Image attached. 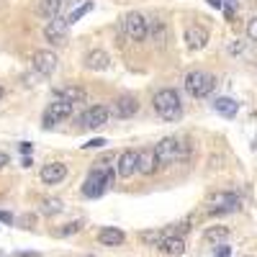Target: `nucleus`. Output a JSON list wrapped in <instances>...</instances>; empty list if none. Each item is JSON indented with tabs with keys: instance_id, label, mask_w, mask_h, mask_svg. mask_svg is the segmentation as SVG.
Masks as SVG:
<instances>
[{
	"instance_id": "1",
	"label": "nucleus",
	"mask_w": 257,
	"mask_h": 257,
	"mask_svg": "<svg viewBox=\"0 0 257 257\" xmlns=\"http://www.w3.org/2000/svg\"><path fill=\"white\" fill-rule=\"evenodd\" d=\"M152 105H155V111L162 121H178L183 116V103H180V95L178 90L173 88H162L155 93L152 98Z\"/></svg>"
},
{
	"instance_id": "2",
	"label": "nucleus",
	"mask_w": 257,
	"mask_h": 257,
	"mask_svg": "<svg viewBox=\"0 0 257 257\" xmlns=\"http://www.w3.org/2000/svg\"><path fill=\"white\" fill-rule=\"evenodd\" d=\"M155 157H157V165H173V162H180V160H188V144L180 142L178 137H167L162 139L160 144H155Z\"/></svg>"
},
{
	"instance_id": "3",
	"label": "nucleus",
	"mask_w": 257,
	"mask_h": 257,
	"mask_svg": "<svg viewBox=\"0 0 257 257\" xmlns=\"http://www.w3.org/2000/svg\"><path fill=\"white\" fill-rule=\"evenodd\" d=\"M111 183H113V173L108 167H95V170H90V175L85 178V183H82V196L85 198H100V196H105V190L111 188Z\"/></svg>"
},
{
	"instance_id": "4",
	"label": "nucleus",
	"mask_w": 257,
	"mask_h": 257,
	"mask_svg": "<svg viewBox=\"0 0 257 257\" xmlns=\"http://www.w3.org/2000/svg\"><path fill=\"white\" fill-rule=\"evenodd\" d=\"M213 88H216V77L208 75V72H188L185 75V90L193 95V98H206Z\"/></svg>"
},
{
	"instance_id": "5",
	"label": "nucleus",
	"mask_w": 257,
	"mask_h": 257,
	"mask_svg": "<svg viewBox=\"0 0 257 257\" xmlns=\"http://www.w3.org/2000/svg\"><path fill=\"white\" fill-rule=\"evenodd\" d=\"M72 108H75L72 103L54 98V100L47 105V108H44V116H41V126H44V128H52V126L62 123L64 118H70V116H72Z\"/></svg>"
},
{
	"instance_id": "6",
	"label": "nucleus",
	"mask_w": 257,
	"mask_h": 257,
	"mask_svg": "<svg viewBox=\"0 0 257 257\" xmlns=\"http://www.w3.org/2000/svg\"><path fill=\"white\" fill-rule=\"evenodd\" d=\"M239 208V196L231 190H216L208 196V213H231Z\"/></svg>"
},
{
	"instance_id": "7",
	"label": "nucleus",
	"mask_w": 257,
	"mask_h": 257,
	"mask_svg": "<svg viewBox=\"0 0 257 257\" xmlns=\"http://www.w3.org/2000/svg\"><path fill=\"white\" fill-rule=\"evenodd\" d=\"M123 31L128 39H134V41H144L149 36V21L142 16V13H126L123 18Z\"/></svg>"
},
{
	"instance_id": "8",
	"label": "nucleus",
	"mask_w": 257,
	"mask_h": 257,
	"mask_svg": "<svg viewBox=\"0 0 257 257\" xmlns=\"http://www.w3.org/2000/svg\"><path fill=\"white\" fill-rule=\"evenodd\" d=\"M108 116H111V108H105V105H90V108H85V113L80 116V126L100 128V126H105Z\"/></svg>"
},
{
	"instance_id": "9",
	"label": "nucleus",
	"mask_w": 257,
	"mask_h": 257,
	"mask_svg": "<svg viewBox=\"0 0 257 257\" xmlns=\"http://www.w3.org/2000/svg\"><path fill=\"white\" fill-rule=\"evenodd\" d=\"M31 62H34V70H36L39 75H52V72L57 70V54L49 52V49H39Z\"/></svg>"
},
{
	"instance_id": "10",
	"label": "nucleus",
	"mask_w": 257,
	"mask_h": 257,
	"mask_svg": "<svg viewBox=\"0 0 257 257\" xmlns=\"http://www.w3.org/2000/svg\"><path fill=\"white\" fill-rule=\"evenodd\" d=\"M137 111H139V100H137V95H132V93L118 95V98L113 100V113H116L118 118H128V116H134Z\"/></svg>"
},
{
	"instance_id": "11",
	"label": "nucleus",
	"mask_w": 257,
	"mask_h": 257,
	"mask_svg": "<svg viewBox=\"0 0 257 257\" xmlns=\"http://www.w3.org/2000/svg\"><path fill=\"white\" fill-rule=\"evenodd\" d=\"M64 178H67V165L64 162H49V165H44V170H41V183L44 185H57Z\"/></svg>"
},
{
	"instance_id": "12",
	"label": "nucleus",
	"mask_w": 257,
	"mask_h": 257,
	"mask_svg": "<svg viewBox=\"0 0 257 257\" xmlns=\"http://www.w3.org/2000/svg\"><path fill=\"white\" fill-rule=\"evenodd\" d=\"M208 44V31L203 29V26H198V24H193V26H188L185 29V47L188 49H203Z\"/></svg>"
},
{
	"instance_id": "13",
	"label": "nucleus",
	"mask_w": 257,
	"mask_h": 257,
	"mask_svg": "<svg viewBox=\"0 0 257 257\" xmlns=\"http://www.w3.org/2000/svg\"><path fill=\"white\" fill-rule=\"evenodd\" d=\"M98 242L105 244V247H121L126 242V231L118 229V226H103L98 231Z\"/></svg>"
},
{
	"instance_id": "14",
	"label": "nucleus",
	"mask_w": 257,
	"mask_h": 257,
	"mask_svg": "<svg viewBox=\"0 0 257 257\" xmlns=\"http://www.w3.org/2000/svg\"><path fill=\"white\" fill-rule=\"evenodd\" d=\"M137 149H126V152L118 155V165H116V173L121 178H132L137 173Z\"/></svg>"
},
{
	"instance_id": "15",
	"label": "nucleus",
	"mask_w": 257,
	"mask_h": 257,
	"mask_svg": "<svg viewBox=\"0 0 257 257\" xmlns=\"http://www.w3.org/2000/svg\"><path fill=\"white\" fill-rule=\"evenodd\" d=\"M108 64H111V57H108V52H105V49H90L88 54H85V67L93 70V72L105 70Z\"/></svg>"
},
{
	"instance_id": "16",
	"label": "nucleus",
	"mask_w": 257,
	"mask_h": 257,
	"mask_svg": "<svg viewBox=\"0 0 257 257\" xmlns=\"http://www.w3.org/2000/svg\"><path fill=\"white\" fill-rule=\"evenodd\" d=\"M44 36L52 44H64L67 41V21H49L44 26Z\"/></svg>"
},
{
	"instance_id": "17",
	"label": "nucleus",
	"mask_w": 257,
	"mask_h": 257,
	"mask_svg": "<svg viewBox=\"0 0 257 257\" xmlns=\"http://www.w3.org/2000/svg\"><path fill=\"white\" fill-rule=\"evenodd\" d=\"M157 167H160V165H157V157H155L152 149H144V152L137 155V173H142V175H152Z\"/></svg>"
},
{
	"instance_id": "18",
	"label": "nucleus",
	"mask_w": 257,
	"mask_h": 257,
	"mask_svg": "<svg viewBox=\"0 0 257 257\" xmlns=\"http://www.w3.org/2000/svg\"><path fill=\"white\" fill-rule=\"evenodd\" d=\"M157 249H160L162 254L178 257V254H183V252H185V239H183V237H165V239L157 244Z\"/></svg>"
},
{
	"instance_id": "19",
	"label": "nucleus",
	"mask_w": 257,
	"mask_h": 257,
	"mask_svg": "<svg viewBox=\"0 0 257 257\" xmlns=\"http://www.w3.org/2000/svg\"><path fill=\"white\" fill-rule=\"evenodd\" d=\"M57 98L75 105V103H82L85 98H88V93H85L82 88H77V85H67V88H59V90H57Z\"/></svg>"
},
{
	"instance_id": "20",
	"label": "nucleus",
	"mask_w": 257,
	"mask_h": 257,
	"mask_svg": "<svg viewBox=\"0 0 257 257\" xmlns=\"http://www.w3.org/2000/svg\"><path fill=\"white\" fill-rule=\"evenodd\" d=\"M213 111H216L219 116L231 118V116H237V111H239V103L234 100V98H216V100H213Z\"/></svg>"
},
{
	"instance_id": "21",
	"label": "nucleus",
	"mask_w": 257,
	"mask_h": 257,
	"mask_svg": "<svg viewBox=\"0 0 257 257\" xmlns=\"http://www.w3.org/2000/svg\"><path fill=\"white\" fill-rule=\"evenodd\" d=\"M203 237L208 242H224V239H229V226H211V229H206Z\"/></svg>"
},
{
	"instance_id": "22",
	"label": "nucleus",
	"mask_w": 257,
	"mask_h": 257,
	"mask_svg": "<svg viewBox=\"0 0 257 257\" xmlns=\"http://www.w3.org/2000/svg\"><path fill=\"white\" fill-rule=\"evenodd\" d=\"M39 211L44 213V216H54V213L62 211V201L59 198H44V201H41V206H39Z\"/></svg>"
},
{
	"instance_id": "23",
	"label": "nucleus",
	"mask_w": 257,
	"mask_h": 257,
	"mask_svg": "<svg viewBox=\"0 0 257 257\" xmlns=\"http://www.w3.org/2000/svg\"><path fill=\"white\" fill-rule=\"evenodd\" d=\"M139 239L142 242H147V244H152V247H157L162 239H165V229H152V231H142L139 234Z\"/></svg>"
},
{
	"instance_id": "24",
	"label": "nucleus",
	"mask_w": 257,
	"mask_h": 257,
	"mask_svg": "<svg viewBox=\"0 0 257 257\" xmlns=\"http://www.w3.org/2000/svg\"><path fill=\"white\" fill-rule=\"evenodd\" d=\"M62 3H64V0H41V3H39V11L52 18V16H57V13L62 11Z\"/></svg>"
},
{
	"instance_id": "25",
	"label": "nucleus",
	"mask_w": 257,
	"mask_h": 257,
	"mask_svg": "<svg viewBox=\"0 0 257 257\" xmlns=\"http://www.w3.org/2000/svg\"><path fill=\"white\" fill-rule=\"evenodd\" d=\"M93 11V3H82V6H77V11H72L70 16H67V26L70 24H77V21L82 18V16H88Z\"/></svg>"
},
{
	"instance_id": "26",
	"label": "nucleus",
	"mask_w": 257,
	"mask_h": 257,
	"mask_svg": "<svg viewBox=\"0 0 257 257\" xmlns=\"http://www.w3.org/2000/svg\"><path fill=\"white\" fill-rule=\"evenodd\" d=\"M82 229V221H70V224H64L62 229H57L54 234L57 237H72V234H77Z\"/></svg>"
},
{
	"instance_id": "27",
	"label": "nucleus",
	"mask_w": 257,
	"mask_h": 257,
	"mask_svg": "<svg viewBox=\"0 0 257 257\" xmlns=\"http://www.w3.org/2000/svg\"><path fill=\"white\" fill-rule=\"evenodd\" d=\"M247 36L252 39V41H257V16L249 21V24H247Z\"/></svg>"
},
{
	"instance_id": "28",
	"label": "nucleus",
	"mask_w": 257,
	"mask_h": 257,
	"mask_svg": "<svg viewBox=\"0 0 257 257\" xmlns=\"http://www.w3.org/2000/svg\"><path fill=\"white\" fill-rule=\"evenodd\" d=\"M103 144H108V142H105V139H90V142H85L82 147H85V149H98V147H103Z\"/></svg>"
},
{
	"instance_id": "29",
	"label": "nucleus",
	"mask_w": 257,
	"mask_h": 257,
	"mask_svg": "<svg viewBox=\"0 0 257 257\" xmlns=\"http://www.w3.org/2000/svg\"><path fill=\"white\" fill-rule=\"evenodd\" d=\"M213 252H216V257H229V252H231V247H226V244H219L216 249H213Z\"/></svg>"
},
{
	"instance_id": "30",
	"label": "nucleus",
	"mask_w": 257,
	"mask_h": 257,
	"mask_svg": "<svg viewBox=\"0 0 257 257\" xmlns=\"http://www.w3.org/2000/svg\"><path fill=\"white\" fill-rule=\"evenodd\" d=\"M0 221H3V224H8V226H13V216H11L8 211H0Z\"/></svg>"
},
{
	"instance_id": "31",
	"label": "nucleus",
	"mask_w": 257,
	"mask_h": 257,
	"mask_svg": "<svg viewBox=\"0 0 257 257\" xmlns=\"http://www.w3.org/2000/svg\"><path fill=\"white\" fill-rule=\"evenodd\" d=\"M18 149H21V152H26V155H29V152H31V149H34V147H31V144H29V142H24V144H21V147H18Z\"/></svg>"
},
{
	"instance_id": "32",
	"label": "nucleus",
	"mask_w": 257,
	"mask_h": 257,
	"mask_svg": "<svg viewBox=\"0 0 257 257\" xmlns=\"http://www.w3.org/2000/svg\"><path fill=\"white\" fill-rule=\"evenodd\" d=\"M208 3H211L213 8H224V3H221V0H208Z\"/></svg>"
},
{
	"instance_id": "33",
	"label": "nucleus",
	"mask_w": 257,
	"mask_h": 257,
	"mask_svg": "<svg viewBox=\"0 0 257 257\" xmlns=\"http://www.w3.org/2000/svg\"><path fill=\"white\" fill-rule=\"evenodd\" d=\"M8 165V155H0V167H6Z\"/></svg>"
},
{
	"instance_id": "34",
	"label": "nucleus",
	"mask_w": 257,
	"mask_h": 257,
	"mask_svg": "<svg viewBox=\"0 0 257 257\" xmlns=\"http://www.w3.org/2000/svg\"><path fill=\"white\" fill-rule=\"evenodd\" d=\"M82 257H98V254H82Z\"/></svg>"
},
{
	"instance_id": "35",
	"label": "nucleus",
	"mask_w": 257,
	"mask_h": 257,
	"mask_svg": "<svg viewBox=\"0 0 257 257\" xmlns=\"http://www.w3.org/2000/svg\"><path fill=\"white\" fill-rule=\"evenodd\" d=\"M0 98H3V88H0Z\"/></svg>"
},
{
	"instance_id": "36",
	"label": "nucleus",
	"mask_w": 257,
	"mask_h": 257,
	"mask_svg": "<svg viewBox=\"0 0 257 257\" xmlns=\"http://www.w3.org/2000/svg\"><path fill=\"white\" fill-rule=\"evenodd\" d=\"M229 3H237V0H229Z\"/></svg>"
},
{
	"instance_id": "37",
	"label": "nucleus",
	"mask_w": 257,
	"mask_h": 257,
	"mask_svg": "<svg viewBox=\"0 0 257 257\" xmlns=\"http://www.w3.org/2000/svg\"><path fill=\"white\" fill-rule=\"evenodd\" d=\"M244 257H252V254H244Z\"/></svg>"
}]
</instances>
